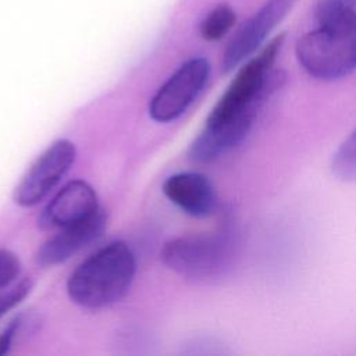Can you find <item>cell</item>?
<instances>
[{
    "label": "cell",
    "mask_w": 356,
    "mask_h": 356,
    "mask_svg": "<svg viewBox=\"0 0 356 356\" xmlns=\"http://www.w3.org/2000/svg\"><path fill=\"white\" fill-rule=\"evenodd\" d=\"M284 39L285 35L280 33L241 65L191 145L189 157L193 161H216L250 134L267 102L285 81L284 72L273 67Z\"/></svg>",
    "instance_id": "6da1fadb"
},
{
    "label": "cell",
    "mask_w": 356,
    "mask_h": 356,
    "mask_svg": "<svg viewBox=\"0 0 356 356\" xmlns=\"http://www.w3.org/2000/svg\"><path fill=\"white\" fill-rule=\"evenodd\" d=\"M318 25L296 43L303 70L320 81H335L356 70V13L342 8L316 17Z\"/></svg>",
    "instance_id": "7a4b0ae2"
},
{
    "label": "cell",
    "mask_w": 356,
    "mask_h": 356,
    "mask_svg": "<svg viewBox=\"0 0 356 356\" xmlns=\"http://www.w3.org/2000/svg\"><path fill=\"white\" fill-rule=\"evenodd\" d=\"M136 273V257L122 241L111 242L85 259L68 277L70 299L85 309H102L122 299Z\"/></svg>",
    "instance_id": "3957f363"
},
{
    "label": "cell",
    "mask_w": 356,
    "mask_h": 356,
    "mask_svg": "<svg viewBox=\"0 0 356 356\" xmlns=\"http://www.w3.org/2000/svg\"><path fill=\"white\" fill-rule=\"evenodd\" d=\"M238 249V232L227 225L213 234L168 241L161 249V260L182 277L209 280L225 274L234 266Z\"/></svg>",
    "instance_id": "277c9868"
},
{
    "label": "cell",
    "mask_w": 356,
    "mask_h": 356,
    "mask_svg": "<svg viewBox=\"0 0 356 356\" xmlns=\"http://www.w3.org/2000/svg\"><path fill=\"white\" fill-rule=\"evenodd\" d=\"M210 76V64L193 57L159 88L149 103V115L157 122H170L181 117L200 95Z\"/></svg>",
    "instance_id": "5b68a950"
},
{
    "label": "cell",
    "mask_w": 356,
    "mask_h": 356,
    "mask_svg": "<svg viewBox=\"0 0 356 356\" xmlns=\"http://www.w3.org/2000/svg\"><path fill=\"white\" fill-rule=\"evenodd\" d=\"M75 157L76 149L71 140L53 142L22 175L14 189V202L21 207L38 204L67 174Z\"/></svg>",
    "instance_id": "8992f818"
},
{
    "label": "cell",
    "mask_w": 356,
    "mask_h": 356,
    "mask_svg": "<svg viewBox=\"0 0 356 356\" xmlns=\"http://www.w3.org/2000/svg\"><path fill=\"white\" fill-rule=\"evenodd\" d=\"M296 1L298 0H266L263 6L239 26L228 42L221 57L222 72L232 71L252 57Z\"/></svg>",
    "instance_id": "52a82bcc"
},
{
    "label": "cell",
    "mask_w": 356,
    "mask_h": 356,
    "mask_svg": "<svg viewBox=\"0 0 356 356\" xmlns=\"http://www.w3.org/2000/svg\"><path fill=\"white\" fill-rule=\"evenodd\" d=\"M99 210L95 189L82 179H75L63 186L47 203L39 217L43 229H54L71 225L93 216Z\"/></svg>",
    "instance_id": "ba28073f"
},
{
    "label": "cell",
    "mask_w": 356,
    "mask_h": 356,
    "mask_svg": "<svg viewBox=\"0 0 356 356\" xmlns=\"http://www.w3.org/2000/svg\"><path fill=\"white\" fill-rule=\"evenodd\" d=\"M107 216L97 210L93 216L63 227L60 232L49 238L36 252V263L42 267H51L64 263L90 242L96 241L104 231Z\"/></svg>",
    "instance_id": "9c48e42d"
},
{
    "label": "cell",
    "mask_w": 356,
    "mask_h": 356,
    "mask_svg": "<svg viewBox=\"0 0 356 356\" xmlns=\"http://www.w3.org/2000/svg\"><path fill=\"white\" fill-rule=\"evenodd\" d=\"M165 197L185 214L206 218L217 209V193L211 181L200 172L185 171L168 177L163 184Z\"/></svg>",
    "instance_id": "30bf717a"
},
{
    "label": "cell",
    "mask_w": 356,
    "mask_h": 356,
    "mask_svg": "<svg viewBox=\"0 0 356 356\" xmlns=\"http://www.w3.org/2000/svg\"><path fill=\"white\" fill-rule=\"evenodd\" d=\"M236 14L229 4H218L210 10L200 22L199 32L204 40L214 42L224 38L235 25Z\"/></svg>",
    "instance_id": "8fae6325"
},
{
    "label": "cell",
    "mask_w": 356,
    "mask_h": 356,
    "mask_svg": "<svg viewBox=\"0 0 356 356\" xmlns=\"http://www.w3.org/2000/svg\"><path fill=\"white\" fill-rule=\"evenodd\" d=\"M331 170L332 174L342 181H356V129L334 153Z\"/></svg>",
    "instance_id": "7c38bea8"
},
{
    "label": "cell",
    "mask_w": 356,
    "mask_h": 356,
    "mask_svg": "<svg viewBox=\"0 0 356 356\" xmlns=\"http://www.w3.org/2000/svg\"><path fill=\"white\" fill-rule=\"evenodd\" d=\"M19 271L21 261L18 256L8 249H0V289L14 282Z\"/></svg>",
    "instance_id": "4fadbf2b"
},
{
    "label": "cell",
    "mask_w": 356,
    "mask_h": 356,
    "mask_svg": "<svg viewBox=\"0 0 356 356\" xmlns=\"http://www.w3.org/2000/svg\"><path fill=\"white\" fill-rule=\"evenodd\" d=\"M32 284L29 280H22L6 293L0 295V317L17 306L31 291Z\"/></svg>",
    "instance_id": "5bb4252c"
},
{
    "label": "cell",
    "mask_w": 356,
    "mask_h": 356,
    "mask_svg": "<svg viewBox=\"0 0 356 356\" xmlns=\"http://www.w3.org/2000/svg\"><path fill=\"white\" fill-rule=\"evenodd\" d=\"M24 317L18 316L14 321H11V324L0 334V356L7 353L13 345V341L17 335V332L24 327Z\"/></svg>",
    "instance_id": "9a60e30c"
},
{
    "label": "cell",
    "mask_w": 356,
    "mask_h": 356,
    "mask_svg": "<svg viewBox=\"0 0 356 356\" xmlns=\"http://www.w3.org/2000/svg\"><path fill=\"white\" fill-rule=\"evenodd\" d=\"M356 0H320L316 8V17L321 15L328 11L342 10V8H352Z\"/></svg>",
    "instance_id": "2e32d148"
}]
</instances>
